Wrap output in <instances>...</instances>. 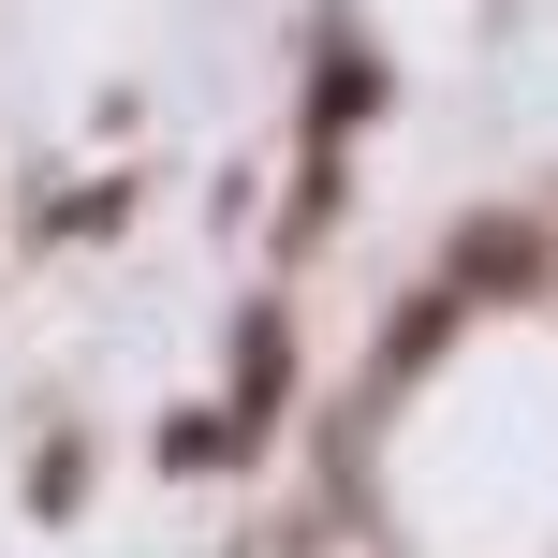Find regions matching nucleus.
Masks as SVG:
<instances>
[{"mask_svg": "<svg viewBox=\"0 0 558 558\" xmlns=\"http://www.w3.org/2000/svg\"><path fill=\"white\" fill-rule=\"evenodd\" d=\"M456 265H471V279H530L544 251H530V235H514V221H500V235H471V251H456Z\"/></svg>", "mask_w": 558, "mask_h": 558, "instance_id": "nucleus-1", "label": "nucleus"}]
</instances>
